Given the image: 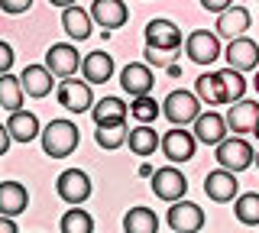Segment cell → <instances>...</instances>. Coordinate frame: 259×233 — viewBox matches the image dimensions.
Returning a JSON list of instances; mask_svg holds the SVG:
<instances>
[{
    "label": "cell",
    "instance_id": "26",
    "mask_svg": "<svg viewBox=\"0 0 259 233\" xmlns=\"http://www.w3.org/2000/svg\"><path fill=\"white\" fill-rule=\"evenodd\" d=\"M126 146L136 152V156H152L159 146V133L152 130L149 123H140L136 130H130L126 133Z\"/></svg>",
    "mask_w": 259,
    "mask_h": 233
},
{
    "label": "cell",
    "instance_id": "33",
    "mask_svg": "<svg viewBox=\"0 0 259 233\" xmlns=\"http://www.w3.org/2000/svg\"><path fill=\"white\" fill-rule=\"evenodd\" d=\"M237 220L246 223V227H256L259 223V195H240L237 198Z\"/></svg>",
    "mask_w": 259,
    "mask_h": 233
},
{
    "label": "cell",
    "instance_id": "35",
    "mask_svg": "<svg viewBox=\"0 0 259 233\" xmlns=\"http://www.w3.org/2000/svg\"><path fill=\"white\" fill-rule=\"evenodd\" d=\"M29 7H32V0H0V10L13 13V17H16V13H26Z\"/></svg>",
    "mask_w": 259,
    "mask_h": 233
},
{
    "label": "cell",
    "instance_id": "1",
    "mask_svg": "<svg viewBox=\"0 0 259 233\" xmlns=\"http://www.w3.org/2000/svg\"><path fill=\"white\" fill-rule=\"evenodd\" d=\"M39 136H42L46 156H52V159L71 156V152L78 149V139H81L78 126L71 123V120H52V123H46L42 130H39Z\"/></svg>",
    "mask_w": 259,
    "mask_h": 233
},
{
    "label": "cell",
    "instance_id": "20",
    "mask_svg": "<svg viewBox=\"0 0 259 233\" xmlns=\"http://www.w3.org/2000/svg\"><path fill=\"white\" fill-rule=\"evenodd\" d=\"M29 207V191L20 181H0V214L4 217H20Z\"/></svg>",
    "mask_w": 259,
    "mask_h": 233
},
{
    "label": "cell",
    "instance_id": "31",
    "mask_svg": "<svg viewBox=\"0 0 259 233\" xmlns=\"http://www.w3.org/2000/svg\"><path fill=\"white\" fill-rule=\"evenodd\" d=\"M162 114V107L156 104V98H149V94H140V98H133V104H130V117L140 120V123H152Z\"/></svg>",
    "mask_w": 259,
    "mask_h": 233
},
{
    "label": "cell",
    "instance_id": "21",
    "mask_svg": "<svg viewBox=\"0 0 259 233\" xmlns=\"http://www.w3.org/2000/svg\"><path fill=\"white\" fill-rule=\"evenodd\" d=\"M204 195L210 201H217V204L233 201V195H237V175L227 172V168H214V172L204 178Z\"/></svg>",
    "mask_w": 259,
    "mask_h": 233
},
{
    "label": "cell",
    "instance_id": "16",
    "mask_svg": "<svg viewBox=\"0 0 259 233\" xmlns=\"http://www.w3.org/2000/svg\"><path fill=\"white\" fill-rule=\"evenodd\" d=\"M191 123H194V139L204 143V146H217V143L227 136L224 114H214V110H207V114H198Z\"/></svg>",
    "mask_w": 259,
    "mask_h": 233
},
{
    "label": "cell",
    "instance_id": "4",
    "mask_svg": "<svg viewBox=\"0 0 259 233\" xmlns=\"http://www.w3.org/2000/svg\"><path fill=\"white\" fill-rule=\"evenodd\" d=\"M59 104L68 114H84V110H91V104H94V91H91V84L88 81H78L75 75L71 78H62V84H59Z\"/></svg>",
    "mask_w": 259,
    "mask_h": 233
},
{
    "label": "cell",
    "instance_id": "32",
    "mask_svg": "<svg viewBox=\"0 0 259 233\" xmlns=\"http://www.w3.org/2000/svg\"><path fill=\"white\" fill-rule=\"evenodd\" d=\"M97 146L101 149H120L126 143V123H117V126H97L94 133Z\"/></svg>",
    "mask_w": 259,
    "mask_h": 233
},
{
    "label": "cell",
    "instance_id": "41",
    "mask_svg": "<svg viewBox=\"0 0 259 233\" xmlns=\"http://www.w3.org/2000/svg\"><path fill=\"white\" fill-rule=\"evenodd\" d=\"M253 87H256V91H259V71H256V78H253Z\"/></svg>",
    "mask_w": 259,
    "mask_h": 233
},
{
    "label": "cell",
    "instance_id": "23",
    "mask_svg": "<svg viewBox=\"0 0 259 233\" xmlns=\"http://www.w3.org/2000/svg\"><path fill=\"white\" fill-rule=\"evenodd\" d=\"M20 84H23V94H29V98H46L52 91V71L46 65H26L20 75Z\"/></svg>",
    "mask_w": 259,
    "mask_h": 233
},
{
    "label": "cell",
    "instance_id": "2",
    "mask_svg": "<svg viewBox=\"0 0 259 233\" xmlns=\"http://www.w3.org/2000/svg\"><path fill=\"white\" fill-rule=\"evenodd\" d=\"M217 162H221V168H227V172H243V168L253 165V146H249L246 139H240V136H230V139L217 143Z\"/></svg>",
    "mask_w": 259,
    "mask_h": 233
},
{
    "label": "cell",
    "instance_id": "11",
    "mask_svg": "<svg viewBox=\"0 0 259 233\" xmlns=\"http://www.w3.org/2000/svg\"><path fill=\"white\" fill-rule=\"evenodd\" d=\"M227 65H230L233 71H253L259 65V45L253 42V39H246V36H237V39H230V45H227Z\"/></svg>",
    "mask_w": 259,
    "mask_h": 233
},
{
    "label": "cell",
    "instance_id": "34",
    "mask_svg": "<svg viewBox=\"0 0 259 233\" xmlns=\"http://www.w3.org/2000/svg\"><path fill=\"white\" fill-rule=\"evenodd\" d=\"M175 55H178V49H146V62L149 65H172L175 62Z\"/></svg>",
    "mask_w": 259,
    "mask_h": 233
},
{
    "label": "cell",
    "instance_id": "14",
    "mask_svg": "<svg viewBox=\"0 0 259 233\" xmlns=\"http://www.w3.org/2000/svg\"><path fill=\"white\" fill-rule=\"evenodd\" d=\"M156 78H152L149 65H140V62H130V65L120 71V87L130 94V98H140V94H149Z\"/></svg>",
    "mask_w": 259,
    "mask_h": 233
},
{
    "label": "cell",
    "instance_id": "38",
    "mask_svg": "<svg viewBox=\"0 0 259 233\" xmlns=\"http://www.w3.org/2000/svg\"><path fill=\"white\" fill-rule=\"evenodd\" d=\"M0 233H20V230H16V220H13V217H4V214H0Z\"/></svg>",
    "mask_w": 259,
    "mask_h": 233
},
{
    "label": "cell",
    "instance_id": "7",
    "mask_svg": "<svg viewBox=\"0 0 259 233\" xmlns=\"http://www.w3.org/2000/svg\"><path fill=\"white\" fill-rule=\"evenodd\" d=\"M55 191H59V198L68 201V204H84V201L91 198V178H88L81 168H65L59 175V181H55Z\"/></svg>",
    "mask_w": 259,
    "mask_h": 233
},
{
    "label": "cell",
    "instance_id": "43",
    "mask_svg": "<svg viewBox=\"0 0 259 233\" xmlns=\"http://www.w3.org/2000/svg\"><path fill=\"white\" fill-rule=\"evenodd\" d=\"M253 162H256V165H259V152H253Z\"/></svg>",
    "mask_w": 259,
    "mask_h": 233
},
{
    "label": "cell",
    "instance_id": "39",
    "mask_svg": "<svg viewBox=\"0 0 259 233\" xmlns=\"http://www.w3.org/2000/svg\"><path fill=\"white\" fill-rule=\"evenodd\" d=\"M10 143H13V139H10V133H7V126H0V156L10 149Z\"/></svg>",
    "mask_w": 259,
    "mask_h": 233
},
{
    "label": "cell",
    "instance_id": "13",
    "mask_svg": "<svg viewBox=\"0 0 259 233\" xmlns=\"http://www.w3.org/2000/svg\"><path fill=\"white\" fill-rule=\"evenodd\" d=\"M146 49H182V29L172 20L146 23Z\"/></svg>",
    "mask_w": 259,
    "mask_h": 233
},
{
    "label": "cell",
    "instance_id": "27",
    "mask_svg": "<svg viewBox=\"0 0 259 233\" xmlns=\"http://www.w3.org/2000/svg\"><path fill=\"white\" fill-rule=\"evenodd\" d=\"M23 84H20V78L10 75V71H4L0 75V107L4 110H20L23 107Z\"/></svg>",
    "mask_w": 259,
    "mask_h": 233
},
{
    "label": "cell",
    "instance_id": "24",
    "mask_svg": "<svg viewBox=\"0 0 259 233\" xmlns=\"http://www.w3.org/2000/svg\"><path fill=\"white\" fill-rule=\"evenodd\" d=\"M62 26H65V33H68V39H88L91 36V26H94V20H91V13L88 10H81L78 4H71V7H65V13H62Z\"/></svg>",
    "mask_w": 259,
    "mask_h": 233
},
{
    "label": "cell",
    "instance_id": "10",
    "mask_svg": "<svg viewBox=\"0 0 259 233\" xmlns=\"http://www.w3.org/2000/svg\"><path fill=\"white\" fill-rule=\"evenodd\" d=\"M46 68L52 71V75H59V78H71V75H78V68H81L78 49H75L71 42H55L52 49L46 52Z\"/></svg>",
    "mask_w": 259,
    "mask_h": 233
},
{
    "label": "cell",
    "instance_id": "30",
    "mask_svg": "<svg viewBox=\"0 0 259 233\" xmlns=\"http://www.w3.org/2000/svg\"><path fill=\"white\" fill-rule=\"evenodd\" d=\"M194 91H198V98L207 101V104H227L221 78H217V75H201L198 81H194Z\"/></svg>",
    "mask_w": 259,
    "mask_h": 233
},
{
    "label": "cell",
    "instance_id": "17",
    "mask_svg": "<svg viewBox=\"0 0 259 233\" xmlns=\"http://www.w3.org/2000/svg\"><path fill=\"white\" fill-rule=\"evenodd\" d=\"M39 117L29 114V110H10V117H7V133H10L13 143H32L39 136Z\"/></svg>",
    "mask_w": 259,
    "mask_h": 233
},
{
    "label": "cell",
    "instance_id": "37",
    "mask_svg": "<svg viewBox=\"0 0 259 233\" xmlns=\"http://www.w3.org/2000/svg\"><path fill=\"white\" fill-rule=\"evenodd\" d=\"M233 0H201V7H204V10H210V13H221L224 7H230Z\"/></svg>",
    "mask_w": 259,
    "mask_h": 233
},
{
    "label": "cell",
    "instance_id": "5",
    "mask_svg": "<svg viewBox=\"0 0 259 233\" xmlns=\"http://www.w3.org/2000/svg\"><path fill=\"white\" fill-rule=\"evenodd\" d=\"M185 55L194 62V65H214L217 55H221V39L210 29H194V33L185 39Z\"/></svg>",
    "mask_w": 259,
    "mask_h": 233
},
{
    "label": "cell",
    "instance_id": "28",
    "mask_svg": "<svg viewBox=\"0 0 259 233\" xmlns=\"http://www.w3.org/2000/svg\"><path fill=\"white\" fill-rule=\"evenodd\" d=\"M62 233H94V217L88 211H81V204H71L59 220Z\"/></svg>",
    "mask_w": 259,
    "mask_h": 233
},
{
    "label": "cell",
    "instance_id": "3",
    "mask_svg": "<svg viewBox=\"0 0 259 233\" xmlns=\"http://www.w3.org/2000/svg\"><path fill=\"white\" fill-rule=\"evenodd\" d=\"M159 107H162V117H165L168 123H175V126L191 123V120L201 114L198 94H191V91H172L165 98V104H159Z\"/></svg>",
    "mask_w": 259,
    "mask_h": 233
},
{
    "label": "cell",
    "instance_id": "25",
    "mask_svg": "<svg viewBox=\"0 0 259 233\" xmlns=\"http://www.w3.org/2000/svg\"><path fill=\"white\" fill-rule=\"evenodd\" d=\"M159 230V217L149 207H130L123 217V233H156Z\"/></svg>",
    "mask_w": 259,
    "mask_h": 233
},
{
    "label": "cell",
    "instance_id": "36",
    "mask_svg": "<svg viewBox=\"0 0 259 233\" xmlns=\"http://www.w3.org/2000/svg\"><path fill=\"white\" fill-rule=\"evenodd\" d=\"M13 68V49H10V42H4L0 39V75L4 71H10Z\"/></svg>",
    "mask_w": 259,
    "mask_h": 233
},
{
    "label": "cell",
    "instance_id": "40",
    "mask_svg": "<svg viewBox=\"0 0 259 233\" xmlns=\"http://www.w3.org/2000/svg\"><path fill=\"white\" fill-rule=\"evenodd\" d=\"M49 4H52V7H62V10H65V7H71L75 0H49Z\"/></svg>",
    "mask_w": 259,
    "mask_h": 233
},
{
    "label": "cell",
    "instance_id": "29",
    "mask_svg": "<svg viewBox=\"0 0 259 233\" xmlns=\"http://www.w3.org/2000/svg\"><path fill=\"white\" fill-rule=\"evenodd\" d=\"M214 75L221 78V87H224L227 104H233V101H240V98H243V91H246V81H243L240 71H233V68H221V71H214Z\"/></svg>",
    "mask_w": 259,
    "mask_h": 233
},
{
    "label": "cell",
    "instance_id": "22",
    "mask_svg": "<svg viewBox=\"0 0 259 233\" xmlns=\"http://www.w3.org/2000/svg\"><path fill=\"white\" fill-rule=\"evenodd\" d=\"M91 117L97 126H117V123H126L130 110H126L123 98H104V101L91 104Z\"/></svg>",
    "mask_w": 259,
    "mask_h": 233
},
{
    "label": "cell",
    "instance_id": "18",
    "mask_svg": "<svg viewBox=\"0 0 259 233\" xmlns=\"http://www.w3.org/2000/svg\"><path fill=\"white\" fill-rule=\"evenodd\" d=\"M81 75H84L88 84H107L113 78V59L107 52H88L84 59H81Z\"/></svg>",
    "mask_w": 259,
    "mask_h": 233
},
{
    "label": "cell",
    "instance_id": "15",
    "mask_svg": "<svg viewBox=\"0 0 259 233\" xmlns=\"http://www.w3.org/2000/svg\"><path fill=\"white\" fill-rule=\"evenodd\" d=\"M249 23H253V17H249L246 7H224L221 13H217V36L224 39H237L249 29Z\"/></svg>",
    "mask_w": 259,
    "mask_h": 233
},
{
    "label": "cell",
    "instance_id": "42",
    "mask_svg": "<svg viewBox=\"0 0 259 233\" xmlns=\"http://www.w3.org/2000/svg\"><path fill=\"white\" fill-rule=\"evenodd\" d=\"M253 133H256V136H259V117H256V126H253Z\"/></svg>",
    "mask_w": 259,
    "mask_h": 233
},
{
    "label": "cell",
    "instance_id": "8",
    "mask_svg": "<svg viewBox=\"0 0 259 233\" xmlns=\"http://www.w3.org/2000/svg\"><path fill=\"white\" fill-rule=\"evenodd\" d=\"M168 223H172L175 233H198L204 227V211H201L194 201H172V207H168Z\"/></svg>",
    "mask_w": 259,
    "mask_h": 233
},
{
    "label": "cell",
    "instance_id": "12",
    "mask_svg": "<svg viewBox=\"0 0 259 233\" xmlns=\"http://www.w3.org/2000/svg\"><path fill=\"white\" fill-rule=\"evenodd\" d=\"M88 13H91V20L104 29V33L126 26V20H130V13H126V4H123V0H94V7H91Z\"/></svg>",
    "mask_w": 259,
    "mask_h": 233
},
{
    "label": "cell",
    "instance_id": "19",
    "mask_svg": "<svg viewBox=\"0 0 259 233\" xmlns=\"http://www.w3.org/2000/svg\"><path fill=\"white\" fill-rule=\"evenodd\" d=\"M256 117H259V104L240 98V101L230 104V114H224V123L230 126L233 133H253Z\"/></svg>",
    "mask_w": 259,
    "mask_h": 233
},
{
    "label": "cell",
    "instance_id": "9",
    "mask_svg": "<svg viewBox=\"0 0 259 233\" xmlns=\"http://www.w3.org/2000/svg\"><path fill=\"white\" fill-rule=\"evenodd\" d=\"M159 146L172 162H188L194 156V149H198V139H194V133H188L185 126H175V130H168L165 136H159Z\"/></svg>",
    "mask_w": 259,
    "mask_h": 233
},
{
    "label": "cell",
    "instance_id": "6",
    "mask_svg": "<svg viewBox=\"0 0 259 233\" xmlns=\"http://www.w3.org/2000/svg\"><path fill=\"white\" fill-rule=\"evenodd\" d=\"M149 184H152V195L162 198V201H182L188 195V178H185L178 168H156L149 175Z\"/></svg>",
    "mask_w": 259,
    "mask_h": 233
}]
</instances>
